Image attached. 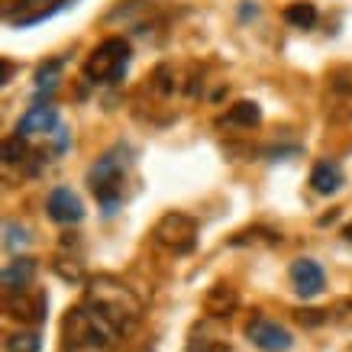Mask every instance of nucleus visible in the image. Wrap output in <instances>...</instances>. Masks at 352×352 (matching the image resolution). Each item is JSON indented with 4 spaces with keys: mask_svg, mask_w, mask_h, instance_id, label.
Wrapping results in <instances>:
<instances>
[{
    "mask_svg": "<svg viewBox=\"0 0 352 352\" xmlns=\"http://www.w3.org/2000/svg\"><path fill=\"white\" fill-rule=\"evenodd\" d=\"M3 310H7V317H10V320L43 323L45 310H49V298H45V291H39V288L10 291V294H3Z\"/></svg>",
    "mask_w": 352,
    "mask_h": 352,
    "instance_id": "obj_6",
    "label": "nucleus"
},
{
    "mask_svg": "<svg viewBox=\"0 0 352 352\" xmlns=\"http://www.w3.org/2000/svg\"><path fill=\"white\" fill-rule=\"evenodd\" d=\"M239 304L236 298V291L230 285H214V288L207 291V298H204V310L210 314V317H230Z\"/></svg>",
    "mask_w": 352,
    "mask_h": 352,
    "instance_id": "obj_13",
    "label": "nucleus"
},
{
    "mask_svg": "<svg viewBox=\"0 0 352 352\" xmlns=\"http://www.w3.org/2000/svg\"><path fill=\"white\" fill-rule=\"evenodd\" d=\"M45 210H49V217H52L55 223H78L85 217V204H81V197L72 188L58 184L45 197Z\"/></svg>",
    "mask_w": 352,
    "mask_h": 352,
    "instance_id": "obj_8",
    "label": "nucleus"
},
{
    "mask_svg": "<svg viewBox=\"0 0 352 352\" xmlns=\"http://www.w3.org/2000/svg\"><path fill=\"white\" fill-rule=\"evenodd\" d=\"M291 285H294L300 298H317L327 288V275H323V268L314 258H298L291 265Z\"/></svg>",
    "mask_w": 352,
    "mask_h": 352,
    "instance_id": "obj_10",
    "label": "nucleus"
},
{
    "mask_svg": "<svg viewBox=\"0 0 352 352\" xmlns=\"http://www.w3.org/2000/svg\"><path fill=\"white\" fill-rule=\"evenodd\" d=\"M188 352H230V346H223V342H214V340H207V342H201V349H197V346H188Z\"/></svg>",
    "mask_w": 352,
    "mask_h": 352,
    "instance_id": "obj_19",
    "label": "nucleus"
},
{
    "mask_svg": "<svg viewBox=\"0 0 352 352\" xmlns=\"http://www.w3.org/2000/svg\"><path fill=\"white\" fill-rule=\"evenodd\" d=\"M43 349V340H39V333H13L7 336V352H39Z\"/></svg>",
    "mask_w": 352,
    "mask_h": 352,
    "instance_id": "obj_16",
    "label": "nucleus"
},
{
    "mask_svg": "<svg viewBox=\"0 0 352 352\" xmlns=\"http://www.w3.org/2000/svg\"><path fill=\"white\" fill-rule=\"evenodd\" d=\"M223 123H230V126H243V129H252L262 123V107H258L256 100H239V104H233L230 107V113L223 117Z\"/></svg>",
    "mask_w": 352,
    "mask_h": 352,
    "instance_id": "obj_14",
    "label": "nucleus"
},
{
    "mask_svg": "<svg viewBox=\"0 0 352 352\" xmlns=\"http://www.w3.org/2000/svg\"><path fill=\"white\" fill-rule=\"evenodd\" d=\"M3 230H7V249H16V245L26 243V230H23V226H16L13 220H7V226H3Z\"/></svg>",
    "mask_w": 352,
    "mask_h": 352,
    "instance_id": "obj_18",
    "label": "nucleus"
},
{
    "mask_svg": "<svg viewBox=\"0 0 352 352\" xmlns=\"http://www.w3.org/2000/svg\"><path fill=\"white\" fill-rule=\"evenodd\" d=\"M26 139L23 136H16V133H13L10 139H7V142H3V162H7V165H16V162H23L26 159Z\"/></svg>",
    "mask_w": 352,
    "mask_h": 352,
    "instance_id": "obj_17",
    "label": "nucleus"
},
{
    "mask_svg": "<svg viewBox=\"0 0 352 352\" xmlns=\"http://www.w3.org/2000/svg\"><path fill=\"white\" fill-rule=\"evenodd\" d=\"M32 278H36V262L32 258H13V262H7L3 265V294L30 288Z\"/></svg>",
    "mask_w": 352,
    "mask_h": 352,
    "instance_id": "obj_12",
    "label": "nucleus"
},
{
    "mask_svg": "<svg viewBox=\"0 0 352 352\" xmlns=\"http://www.w3.org/2000/svg\"><path fill=\"white\" fill-rule=\"evenodd\" d=\"M346 182V175H342V165L333 159H320L310 171V188L317 194H336Z\"/></svg>",
    "mask_w": 352,
    "mask_h": 352,
    "instance_id": "obj_11",
    "label": "nucleus"
},
{
    "mask_svg": "<svg viewBox=\"0 0 352 352\" xmlns=\"http://www.w3.org/2000/svg\"><path fill=\"white\" fill-rule=\"evenodd\" d=\"M245 336L256 342L262 352H288L294 346V336H291L288 327L268 320V317H252L245 323Z\"/></svg>",
    "mask_w": 352,
    "mask_h": 352,
    "instance_id": "obj_7",
    "label": "nucleus"
},
{
    "mask_svg": "<svg viewBox=\"0 0 352 352\" xmlns=\"http://www.w3.org/2000/svg\"><path fill=\"white\" fill-rule=\"evenodd\" d=\"M152 239L162 249L175 252V256H188V252H194V245H197V220L171 210V214H165L159 223L152 226Z\"/></svg>",
    "mask_w": 352,
    "mask_h": 352,
    "instance_id": "obj_5",
    "label": "nucleus"
},
{
    "mask_svg": "<svg viewBox=\"0 0 352 352\" xmlns=\"http://www.w3.org/2000/svg\"><path fill=\"white\" fill-rule=\"evenodd\" d=\"M317 7L310 3V0H294V3H288L285 7V20L294 26V30H310L314 23H317Z\"/></svg>",
    "mask_w": 352,
    "mask_h": 352,
    "instance_id": "obj_15",
    "label": "nucleus"
},
{
    "mask_svg": "<svg viewBox=\"0 0 352 352\" xmlns=\"http://www.w3.org/2000/svg\"><path fill=\"white\" fill-rule=\"evenodd\" d=\"M58 126H62V123H58V110H55L52 104H36V107H30L16 120V136H23V139L49 136V133H55Z\"/></svg>",
    "mask_w": 352,
    "mask_h": 352,
    "instance_id": "obj_9",
    "label": "nucleus"
},
{
    "mask_svg": "<svg viewBox=\"0 0 352 352\" xmlns=\"http://www.w3.org/2000/svg\"><path fill=\"white\" fill-rule=\"evenodd\" d=\"M85 307L94 310L104 323H110L113 330L123 336L139 323L142 317V300L133 291L110 275H97L94 281H87L85 288Z\"/></svg>",
    "mask_w": 352,
    "mask_h": 352,
    "instance_id": "obj_1",
    "label": "nucleus"
},
{
    "mask_svg": "<svg viewBox=\"0 0 352 352\" xmlns=\"http://www.w3.org/2000/svg\"><path fill=\"white\" fill-rule=\"evenodd\" d=\"M126 149L117 146V149H110L107 155H100V159L87 168V188L94 194L100 207H104V214H117L120 201H123V188H126Z\"/></svg>",
    "mask_w": 352,
    "mask_h": 352,
    "instance_id": "obj_3",
    "label": "nucleus"
},
{
    "mask_svg": "<svg viewBox=\"0 0 352 352\" xmlns=\"http://www.w3.org/2000/svg\"><path fill=\"white\" fill-rule=\"evenodd\" d=\"M62 336H65V349L68 352H107L120 340V333L110 323L100 320L94 310H87L85 304L65 314Z\"/></svg>",
    "mask_w": 352,
    "mask_h": 352,
    "instance_id": "obj_2",
    "label": "nucleus"
},
{
    "mask_svg": "<svg viewBox=\"0 0 352 352\" xmlns=\"http://www.w3.org/2000/svg\"><path fill=\"white\" fill-rule=\"evenodd\" d=\"M342 236H346V239H349V243H352V223L346 226V230H342Z\"/></svg>",
    "mask_w": 352,
    "mask_h": 352,
    "instance_id": "obj_20",
    "label": "nucleus"
},
{
    "mask_svg": "<svg viewBox=\"0 0 352 352\" xmlns=\"http://www.w3.org/2000/svg\"><path fill=\"white\" fill-rule=\"evenodd\" d=\"M129 58H133V49L123 36H110L97 45L94 52L87 55L85 62V78L94 81V85H113L117 78H123Z\"/></svg>",
    "mask_w": 352,
    "mask_h": 352,
    "instance_id": "obj_4",
    "label": "nucleus"
}]
</instances>
